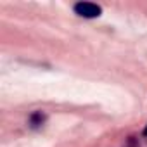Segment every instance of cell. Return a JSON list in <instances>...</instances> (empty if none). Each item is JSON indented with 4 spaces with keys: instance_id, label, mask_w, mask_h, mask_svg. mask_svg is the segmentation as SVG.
<instances>
[{
    "instance_id": "1",
    "label": "cell",
    "mask_w": 147,
    "mask_h": 147,
    "mask_svg": "<svg viewBox=\"0 0 147 147\" xmlns=\"http://www.w3.org/2000/svg\"><path fill=\"white\" fill-rule=\"evenodd\" d=\"M75 12L78 16H83V18H99L102 9L97 5V4H92V2H78L75 4Z\"/></svg>"
},
{
    "instance_id": "2",
    "label": "cell",
    "mask_w": 147,
    "mask_h": 147,
    "mask_svg": "<svg viewBox=\"0 0 147 147\" xmlns=\"http://www.w3.org/2000/svg\"><path fill=\"white\" fill-rule=\"evenodd\" d=\"M43 119H45V116L38 111V113H35V114L31 116V125H33V126H38V125L43 123Z\"/></svg>"
},
{
    "instance_id": "3",
    "label": "cell",
    "mask_w": 147,
    "mask_h": 147,
    "mask_svg": "<svg viewBox=\"0 0 147 147\" xmlns=\"http://www.w3.org/2000/svg\"><path fill=\"white\" fill-rule=\"evenodd\" d=\"M144 135H145V137H147V126H145V130H144Z\"/></svg>"
}]
</instances>
